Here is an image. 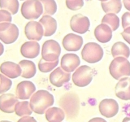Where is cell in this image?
I'll list each match as a JSON object with an SVG mask.
<instances>
[{
    "label": "cell",
    "instance_id": "cell-34",
    "mask_svg": "<svg viewBox=\"0 0 130 122\" xmlns=\"http://www.w3.org/2000/svg\"><path fill=\"white\" fill-rule=\"evenodd\" d=\"M121 35L126 42L128 44H130V27L124 28V30L121 33Z\"/></svg>",
    "mask_w": 130,
    "mask_h": 122
},
{
    "label": "cell",
    "instance_id": "cell-7",
    "mask_svg": "<svg viewBox=\"0 0 130 122\" xmlns=\"http://www.w3.org/2000/svg\"><path fill=\"white\" fill-rule=\"evenodd\" d=\"M24 34L30 41H40L44 36V28L40 22L32 20L26 24Z\"/></svg>",
    "mask_w": 130,
    "mask_h": 122
},
{
    "label": "cell",
    "instance_id": "cell-25",
    "mask_svg": "<svg viewBox=\"0 0 130 122\" xmlns=\"http://www.w3.org/2000/svg\"><path fill=\"white\" fill-rule=\"evenodd\" d=\"M15 113L18 116H30L32 113V110L30 108L29 102L24 100L22 102H18L15 108Z\"/></svg>",
    "mask_w": 130,
    "mask_h": 122
},
{
    "label": "cell",
    "instance_id": "cell-36",
    "mask_svg": "<svg viewBox=\"0 0 130 122\" xmlns=\"http://www.w3.org/2000/svg\"><path fill=\"white\" fill-rule=\"evenodd\" d=\"M88 122H107L106 120H104L103 118H101V117H94L93 119L89 120Z\"/></svg>",
    "mask_w": 130,
    "mask_h": 122
},
{
    "label": "cell",
    "instance_id": "cell-32",
    "mask_svg": "<svg viewBox=\"0 0 130 122\" xmlns=\"http://www.w3.org/2000/svg\"><path fill=\"white\" fill-rule=\"evenodd\" d=\"M66 5L68 9L77 11L84 5V0H66Z\"/></svg>",
    "mask_w": 130,
    "mask_h": 122
},
{
    "label": "cell",
    "instance_id": "cell-5",
    "mask_svg": "<svg viewBox=\"0 0 130 122\" xmlns=\"http://www.w3.org/2000/svg\"><path fill=\"white\" fill-rule=\"evenodd\" d=\"M93 69L86 65H83L76 68V70L73 72L72 79L76 86L85 87L90 84L93 80Z\"/></svg>",
    "mask_w": 130,
    "mask_h": 122
},
{
    "label": "cell",
    "instance_id": "cell-22",
    "mask_svg": "<svg viewBox=\"0 0 130 122\" xmlns=\"http://www.w3.org/2000/svg\"><path fill=\"white\" fill-rule=\"evenodd\" d=\"M19 64L22 69L21 77L23 78L29 79L35 76L37 69H36L35 64L32 62V61L24 59V60L20 61Z\"/></svg>",
    "mask_w": 130,
    "mask_h": 122
},
{
    "label": "cell",
    "instance_id": "cell-37",
    "mask_svg": "<svg viewBox=\"0 0 130 122\" xmlns=\"http://www.w3.org/2000/svg\"><path fill=\"white\" fill-rule=\"evenodd\" d=\"M123 3L126 9L130 11V0H123Z\"/></svg>",
    "mask_w": 130,
    "mask_h": 122
},
{
    "label": "cell",
    "instance_id": "cell-33",
    "mask_svg": "<svg viewBox=\"0 0 130 122\" xmlns=\"http://www.w3.org/2000/svg\"><path fill=\"white\" fill-rule=\"evenodd\" d=\"M122 26L124 28L130 27V12H125L122 16Z\"/></svg>",
    "mask_w": 130,
    "mask_h": 122
},
{
    "label": "cell",
    "instance_id": "cell-35",
    "mask_svg": "<svg viewBox=\"0 0 130 122\" xmlns=\"http://www.w3.org/2000/svg\"><path fill=\"white\" fill-rule=\"evenodd\" d=\"M17 122H38L34 117H32L30 116H22Z\"/></svg>",
    "mask_w": 130,
    "mask_h": 122
},
{
    "label": "cell",
    "instance_id": "cell-9",
    "mask_svg": "<svg viewBox=\"0 0 130 122\" xmlns=\"http://www.w3.org/2000/svg\"><path fill=\"white\" fill-rule=\"evenodd\" d=\"M99 112L107 118L114 117L119 112V104L115 99H106L100 102L99 105Z\"/></svg>",
    "mask_w": 130,
    "mask_h": 122
},
{
    "label": "cell",
    "instance_id": "cell-29",
    "mask_svg": "<svg viewBox=\"0 0 130 122\" xmlns=\"http://www.w3.org/2000/svg\"><path fill=\"white\" fill-rule=\"evenodd\" d=\"M43 6L44 16L54 15L57 11V4L55 0H39Z\"/></svg>",
    "mask_w": 130,
    "mask_h": 122
},
{
    "label": "cell",
    "instance_id": "cell-27",
    "mask_svg": "<svg viewBox=\"0 0 130 122\" xmlns=\"http://www.w3.org/2000/svg\"><path fill=\"white\" fill-rule=\"evenodd\" d=\"M102 24H106L111 28L112 31H116L120 26V19L119 17L114 13H107L106 14L103 20Z\"/></svg>",
    "mask_w": 130,
    "mask_h": 122
},
{
    "label": "cell",
    "instance_id": "cell-2",
    "mask_svg": "<svg viewBox=\"0 0 130 122\" xmlns=\"http://www.w3.org/2000/svg\"><path fill=\"white\" fill-rule=\"evenodd\" d=\"M109 71L110 74L116 80H120L124 77H129L130 62L125 57H116L110 64Z\"/></svg>",
    "mask_w": 130,
    "mask_h": 122
},
{
    "label": "cell",
    "instance_id": "cell-10",
    "mask_svg": "<svg viewBox=\"0 0 130 122\" xmlns=\"http://www.w3.org/2000/svg\"><path fill=\"white\" fill-rule=\"evenodd\" d=\"M36 91L35 85L29 81H23L17 85L15 89L16 97L19 99L27 100L30 99L31 96Z\"/></svg>",
    "mask_w": 130,
    "mask_h": 122
},
{
    "label": "cell",
    "instance_id": "cell-18",
    "mask_svg": "<svg viewBox=\"0 0 130 122\" xmlns=\"http://www.w3.org/2000/svg\"><path fill=\"white\" fill-rule=\"evenodd\" d=\"M94 36L96 39L102 43H106L112 38L111 28L106 24H101L94 29Z\"/></svg>",
    "mask_w": 130,
    "mask_h": 122
},
{
    "label": "cell",
    "instance_id": "cell-4",
    "mask_svg": "<svg viewBox=\"0 0 130 122\" xmlns=\"http://www.w3.org/2000/svg\"><path fill=\"white\" fill-rule=\"evenodd\" d=\"M81 56L85 61L89 64L98 63L103 59V48L95 42H88L81 51Z\"/></svg>",
    "mask_w": 130,
    "mask_h": 122
},
{
    "label": "cell",
    "instance_id": "cell-17",
    "mask_svg": "<svg viewBox=\"0 0 130 122\" xmlns=\"http://www.w3.org/2000/svg\"><path fill=\"white\" fill-rule=\"evenodd\" d=\"M39 53L40 45L37 41H28L20 47V54L27 59H34L38 56Z\"/></svg>",
    "mask_w": 130,
    "mask_h": 122
},
{
    "label": "cell",
    "instance_id": "cell-30",
    "mask_svg": "<svg viewBox=\"0 0 130 122\" xmlns=\"http://www.w3.org/2000/svg\"><path fill=\"white\" fill-rule=\"evenodd\" d=\"M58 64L59 59L55 61H46L43 59H41L38 63V68L42 72H49L56 68Z\"/></svg>",
    "mask_w": 130,
    "mask_h": 122
},
{
    "label": "cell",
    "instance_id": "cell-26",
    "mask_svg": "<svg viewBox=\"0 0 130 122\" xmlns=\"http://www.w3.org/2000/svg\"><path fill=\"white\" fill-rule=\"evenodd\" d=\"M18 0H0V8L10 11L12 15H15L19 11Z\"/></svg>",
    "mask_w": 130,
    "mask_h": 122
},
{
    "label": "cell",
    "instance_id": "cell-42",
    "mask_svg": "<svg viewBox=\"0 0 130 122\" xmlns=\"http://www.w3.org/2000/svg\"><path fill=\"white\" fill-rule=\"evenodd\" d=\"M21 1H24V0H21Z\"/></svg>",
    "mask_w": 130,
    "mask_h": 122
},
{
    "label": "cell",
    "instance_id": "cell-8",
    "mask_svg": "<svg viewBox=\"0 0 130 122\" xmlns=\"http://www.w3.org/2000/svg\"><path fill=\"white\" fill-rule=\"evenodd\" d=\"M90 22L88 17L82 14H76L73 16L70 20V26L73 32L83 34L89 28Z\"/></svg>",
    "mask_w": 130,
    "mask_h": 122
},
{
    "label": "cell",
    "instance_id": "cell-14",
    "mask_svg": "<svg viewBox=\"0 0 130 122\" xmlns=\"http://www.w3.org/2000/svg\"><path fill=\"white\" fill-rule=\"evenodd\" d=\"M0 72L9 78L15 79L21 76L22 69L19 64L7 61V62H4L0 65Z\"/></svg>",
    "mask_w": 130,
    "mask_h": 122
},
{
    "label": "cell",
    "instance_id": "cell-20",
    "mask_svg": "<svg viewBox=\"0 0 130 122\" xmlns=\"http://www.w3.org/2000/svg\"><path fill=\"white\" fill-rule=\"evenodd\" d=\"M41 24L43 26L44 28V36L50 37L56 32L57 29V22L55 19L51 17V16L46 15L43 16L39 20Z\"/></svg>",
    "mask_w": 130,
    "mask_h": 122
},
{
    "label": "cell",
    "instance_id": "cell-21",
    "mask_svg": "<svg viewBox=\"0 0 130 122\" xmlns=\"http://www.w3.org/2000/svg\"><path fill=\"white\" fill-rule=\"evenodd\" d=\"M45 114L48 122H62L65 118L63 110L56 107L49 108Z\"/></svg>",
    "mask_w": 130,
    "mask_h": 122
},
{
    "label": "cell",
    "instance_id": "cell-16",
    "mask_svg": "<svg viewBox=\"0 0 130 122\" xmlns=\"http://www.w3.org/2000/svg\"><path fill=\"white\" fill-rule=\"evenodd\" d=\"M116 95L122 100H130V77H124L116 85Z\"/></svg>",
    "mask_w": 130,
    "mask_h": 122
},
{
    "label": "cell",
    "instance_id": "cell-24",
    "mask_svg": "<svg viewBox=\"0 0 130 122\" xmlns=\"http://www.w3.org/2000/svg\"><path fill=\"white\" fill-rule=\"evenodd\" d=\"M111 54L114 58L118 56H123L125 58H128L130 55V49L124 42H116L111 47Z\"/></svg>",
    "mask_w": 130,
    "mask_h": 122
},
{
    "label": "cell",
    "instance_id": "cell-28",
    "mask_svg": "<svg viewBox=\"0 0 130 122\" xmlns=\"http://www.w3.org/2000/svg\"><path fill=\"white\" fill-rule=\"evenodd\" d=\"M12 20L11 13L7 10H0V32L5 31L11 25Z\"/></svg>",
    "mask_w": 130,
    "mask_h": 122
},
{
    "label": "cell",
    "instance_id": "cell-13",
    "mask_svg": "<svg viewBox=\"0 0 130 122\" xmlns=\"http://www.w3.org/2000/svg\"><path fill=\"white\" fill-rule=\"evenodd\" d=\"M83 44V38L80 35L68 34L63 39V46L68 51H79Z\"/></svg>",
    "mask_w": 130,
    "mask_h": 122
},
{
    "label": "cell",
    "instance_id": "cell-3",
    "mask_svg": "<svg viewBox=\"0 0 130 122\" xmlns=\"http://www.w3.org/2000/svg\"><path fill=\"white\" fill-rule=\"evenodd\" d=\"M20 11L26 20H37L43 14V6L39 0H26L23 3Z\"/></svg>",
    "mask_w": 130,
    "mask_h": 122
},
{
    "label": "cell",
    "instance_id": "cell-15",
    "mask_svg": "<svg viewBox=\"0 0 130 122\" xmlns=\"http://www.w3.org/2000/svg\"><path fill=\"white\" fill-rule=\"evenodd\" d=\"M80 60L78 55L76 54H65L62 59H61V68H62L65 72H71L75 71L76 69L80 66Z\"/></svg>",
    "mask_w": 130,
    "mask_h": 122
},
{
    "label": "cell",
    "instance_id": "cell-41",
    "mask_svg": "<svg viewBox=\"0 0 130 122\" xmlns=\"http://www.w3.org/2000/svg\"><path fill=\"white\" fill-rule=\"evenodd\" d=\"M99 1H101V2H105V1H107V0H99Z\"/></svg>",
    "mask_w": 130,
    "mask_h": 122
},
{
    "label": "cell",
    "instance_id": "cell-6",
    "mask_svg": "<svg viewBox=\"0 0 130 122\" xmlns=\"http://www.w3.org/2000/svg\"><path fill=\"white\" fill-rule=\"evenodd\" d=\"M61 53V47L58 42L55 40L46 41L42 48V57L46 61H55L59 59Z\"/></svg>",
    "mask_w": 130,
    "mask_h": 122
},
{
    "label": "cell",
    "instance_id": "cell-11",
    "mask_svg": "<svg viewBox=\"0 0 130 122\" xmlns=\"http://www.w3.org/2000/svg\"><path fill=\"white\" fill-rule=\"evenodd\" d=\"M70 72H65L62 68L59 67L51 73L49 79L53 85L56 87H61L70 81Z\"/></svg>",
    "mask_w": 130,
    "mask_h": 122
},
{
    "label": "cell",
    "instance_id": "cell-1",
    "mask_svg": "<svg viewBox=\"0 0 130 122\" xmlns=\"http://www.w3.org/2000/svg\"><path fill=\"white\" fill-rule=\"evenodd\" d=\"M55 103V99L51 94L44 89L36 91L30 98V108L37 114H44L46 110Z\"/></svg>",
    "mask_w": 130,
    "mask_h": 122
},
{
    "label": "cell",
    "instance_id": "cell-12",
    "mask_svg": "<svg viewBox=\"0 0 130 122\" xmlns=\"http://www.w3.org/2000/svg\"><path fill=\"white\" fill-rule=\"evenodd\" d=\"M18 98L12 94H3L0 96V111L5 113L15 112V108L18 103Z\"/></svg>",
    "mask_w": 130,
    "mask_h": 122
},
{
    "label": "cell",
    "instance_id": "cell-31",
    "mask_svg": "<svg viewBox=\"0 0 130 122\" xmlns=\"http://www.w3.org/2000/svg\"><path fill=\"white\" fill-rule=\"evenodd\" d=\"M12 85V81L9 77L3 75V73L0 74V94H4L11 89Z\"/></svg>",
    "mask_w": 130,
    "mask_h": 122
},
{
    "label": "cell",
    "instance_id": "cell-39",
    "mask_svg": "<svg viewBox=\"0 0 130 122\" xmlns=\"http://www.w3.org/2000/svg\"><path fill=\"white\" fill-rule=\"evenodd\" d=\"M122 122H130V116H127L125 117L124 119L123 120V121Z\"/></svg>",
    "mask_w": 130,
    "mask_h": 122
},
{
    "label": "cell",
    "instance_id": "cell-23",
    "mask_svg": "<svg viewBox=\"0 0 130 122\" xmlns=\"http://www.w3.org/2000/svg\"><path fill=\"white\" fill-rule=\"evenodd\" d=\"M101 5L106 13H119L122 8L120 0H107V1L102 2Z\"/></svg>",
    "mask_w": 130,
    "mask_h": 122
},
{
    "label": "cell",
    "instance_id": "cell-38",
    "mask_svg": "<svg viewBox=\"0 0 130 122\" xmlns=\"http://www.w3.org/2000/svg\"><path fill=\"white\" fill-rule=\"evenodd\" d=\"M3 51H4V47H3V45L0 42V56H1L3 54Z\"/></svg>",
    "mask_w": 130,
    "mask_h": 122
},
{
    "label": "cell",
    "instance_id": "cell-40",
    "mask_svg": "<svg viewBox=\"0 0 130 122\" xmlns=\"http://www.w3.org/2000/svg\"><path fill=\"white\" fill-rule=\"evenodd\" d=\"M0 122H11V121H9V120H1Z\"/></svg>",
    "mask_w": 130,
    "mask_h": 122
},
{
    "label": "cell",
    "instance_id": "cell-19",
    "mask_svg": "<svg viewBox=\"0 0 130 122\" xmlns=\"http://www.w3.org/2000/svg\"><path fill=\"white\" fill-rule=\"evenodd\" d=\"M19 28L14 24H11L5 31L0 32V40L5 44H12L18 39Z\"/></svg>",
    "mask_w": 130,
    "mask_h": 122
}]
</instances>
